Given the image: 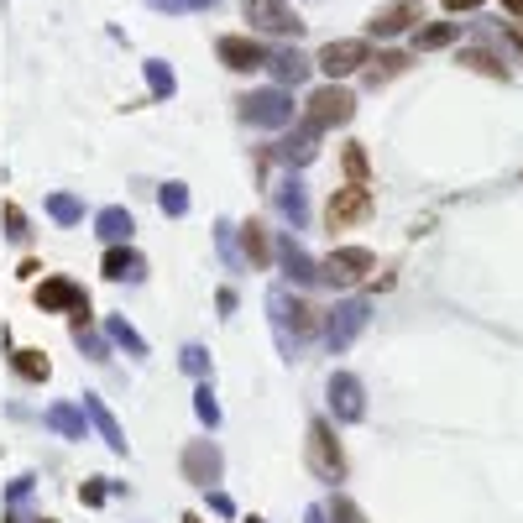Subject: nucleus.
Masks as SVG:
<instances>
[{
	"mask_svg": "<svg viewBox=\"0 0 523 523\" xmlns=\"http://www.w3.org/2000/svg\"><path fill=\"white\" fill-rule=\"evenodd\" d=\"M414 21H424V0H388L377 16H372V37H398L408 32Z\"/></svg>",
	"mask_w": 523,
	"mask_h": 523,
	"instance_id": "1a4fd4ad",
	"label": "nucleus"
},
{
	"mask_svg": "<svg viewBox=\"0 0 523 523\" xmlns=\"http://www.w3.org/2000/svg\"><path fill=\"white\" fill-rule=\"evenodd\" d=\"M456 32H461L456 21H435V27H419V32H414V48H419V53L450 48V42H456Z\"/></svg>",
	"mask_w": 523,
	"mask_h": 523,
	"instance_id": "9b49d317",
	"label": "nucleus"
},
{
	"mask_svg": "<svg viewBox=\"0 0 523 523\" xmlns=\"http://www.w3.org/2000/svg\"><path fill=\"white\" fill-rule=\"evenodd\" d=\"M194 6H215V0H194Z\"/></svg>",
	"mask_w": 523,
	"mask_h": 523,
	"instance_id": "b1692460",
	"label": "nucleus"
},
{
	"mask_svg": "<svg viewBox=\"0 0 523 523\" xmlns=\"http://www.w3.org/2000/svg\"><path fill=\"white\" fill-rule=\"evenodd\" d=\"M403 68H408V53H393V48H382V53H372V58H367V84L377 89V84L398 79Z\"/></svg>",
	"mask_w": 523,
	"mask_h": 523,
	"instance_id": "9d476101",
	"label": "nucleus"
},
{
	"mask_svg": "<svg viewBox=\"0 0 523 523\" xmlns=\"http://www.w3.org/2000/svg\"><path fill=\"white\" fill-rule=\"evenodd\" d=\"M131 267H136V257L121 252V246H110V252H105V278H126Z\"/></svg>",
	"mask_w": 523,
	"mask_h": 523,
	"instance_id": "a211bd4d",
	"label": "nucleus"
},
{
	"mask_svg": "<svg viewBox=\"0 0 523 523\" xmlns=\"http://www.w3.org/2000/svg\"><path fill=\"white\" fill-rule=\"evenodd\" d=\"M241 241H246V257H252L257 267H267V262H272V246H267V225H257V220H252V225H246V236H241Z\"/></svg>",
	"mask_w": 523,
	"mask_h": 523,
	"instance_id": "4468645a",
	"label": "nucleus"
},
{
	"mask_svg": "<svg viewBox=\"0 0 523 523\" xmlns=\"http://www.w3.org/2000/svg\"><path fill=\"white\" fill-rule=\"evenodd\" d=\"M37 309L42 314H79V325H89V304H84V293L74 288V283H68V278H48V283H42L37 288Z\"/></svg>",
	"mask_w": 523,
	"mask_h": 523,
	"instance_id": "6e6552de",
	"label": "nucleus"
},
{
	"mask_svg": "<svg viewBox=\"0 0 523 523\" xmlns=\"http://www.w3.org/2000/svg\"><path fill=\"white\" fill-rule=\"evenodd\" d=\"M304 461H309V471L320 476V482H340V476H346V456H340V445H335V435H330L325 419L309 424V450H304Z\"/></svg>",
	"mask_w": 523,
	"mask_h": 523,
	"instance_id": "f03ea898",
	"label": "nucleus"
},
{
	"mask_svg": "<svg viewBox=\"0 0 523 523\" xmlns=\"http://www.w3.org/2000/svg\"><path fill=\"white\" fill-rule=\"evenodd\" d=\"M367 58H372L367 37H340V42H325L314 63H320L330 79H340V74H356V68H367Z\"/></svg>",
	"mask_w": 523,
	"mask_h": 523,
	"instance_id": "39448f33",
	"label": "nucleus"
},
{
	"mask_svg": "<svg viewBox=\"0 0 523 523\" xmlns=\"http://www.w3.org/2000/svg\"><path fill=\"white\" fill-rule=\"evenodd\" d=\"M461 63H466V68H476V74H487V79H508V63L497 58V53H487V48H466V53H461Z\"/></svg>",
	"mask_w": 523,
	"mask_h": 523,
	"instance_id": "ddd939ff",
	"label": "nucleus"
},
{
	"mask_svg": "<svg viewBox=\"0 0 523 523\" xmlns=\"http://www.w3.org/2000/svg\"><path fill=\"white\" fill-rule=\"evenodd\" d=\"M267 63L278 68V79H288V84H299L309 74V58L304 53H278V58H267Z\"/></svg>",
	"mask_w": 523,
	"mask_h": 523,
	"instance_id": "dca6fc26",
	"label": "nucleus"
},
{
	"mask_svg": "<svg viewBox=\"0 0 523 523\" xmlns=\"http://www.w3.org/2000/svg\"><path fill=\"white\" fill-rule=\"evenodd\" d=\"M184 523H204V518H199V513H189V518H184Z\"/></svg>",
	"mask_w": 523,
	"mask_h": 523,
	"instance_id": "5701e85b",
	"label": "nucleus"
},
{
	"mask_svg": "<svg viewBox=\"0 0 523 523\" xmlns=\"http://www.w3.org/2000/svg\"><path fill=\"white\" fill-rule=\"evenodd\" d=\"M508 42H513V48L523 53V21H513V27H508Z\"/></svg>",
	"mask_w": 523,
	"mask_h": 523,
	"instance_id": "412c9836",
	"label": "nucleus"
},
{
	"mask_svg": "<svg viewBox=\"0 0 523 523\" xmlns=\"http://www.w3.org/2000/svg\"><path fill=\"white\" fill-rule=\"evenodd\" d=\"M330 518H335V523H367V513H361L351 497H335V503H330Z\"/></svg>",
	"mask_w": 523,
	"mask_h": 523,
	"instance_id": "6ab92c4d",
	"label": "nucleus"
},
{
	"mask_svg": "<svg viewBox=\"0 0 523 523\" xmlns=\"http://www.w3.org/2000/svg\"><path fill=\"white\" fill-rule=\"evenodd\" d=\"M440 6H445V11H476L482 0H440Z\"/></svg>",
	"mask_w": 523,
	"mask_h": 523,
	"instance_id": "aec40b11",
	"label": "nucleus"
},
{
	"mask_svg": "<svg viewBox=\"0 0 523 523\" xmlns=\"http://www.w3.org/2000/svg\"><path fill=\"white\" fill-rule=\"evenodd\" d=\"M356 116V100H351V89H340V84H325V89H314L309 105H304V131L309 136H320L330 126H346Z\"/></svg>",
	"mask_w": 523,
	"mask_h": 523,
	"instance_id": "f257e3e1",
	"label": "nucleus"
},
{
	"mask_svg": "<svg viewBox=\"0 0 523 523\" xmlns=\"http://www.w3.org/2000/svg\"><path fill=\"white\" fill-rule=\"evenodd\" d=\"M372 272V252L367 246H335V252L320 262V278L325 283H335V288H351V283H361Z\"/></svg>",
	"mask_w": 523,
	"mask_h": 523,
	"instance_id": "20e7f679",
	"label": "nucleus"
},
{
	"mask_svg": "<svg viewBox=\"0 0 523 523\" xmlns=\"http://www.w3.org/2000/svg\"><path fill=\"white\" fill-rule=\"evenodd\" d=\"M215 53H220L225 68H236V74H257V68H267V48H262L257 37H241V32L220 37V42H215Z\"/></svg>",
	"mask_w": 523,
	"mask_h": 523,
	"instance_id": "0eeeda50",
	"label": "nucleus"
},
{
	"mask_svg": "<svg viewBox=\"0 0 523 523\" xmlns=\"http://www.w3.org/2000/svg\"><path fill=\"white\" fill-rule=\"evenodd\" d=\"M367 215H372V189L367 184L335 189L330 204H325V225H330V231H351V225H361Z\"/></svg>",
	"mask_w": 523,
	"mask_h": 523,
	"instance_id": "7ed1b4c3",
	"label": "nucleus"
},
{
	"mask_svg": "<svg viewBox=\"0 0 523 523\" xmlns=\"http://www.w3.org/2000/svg\"><path fill=\"white\" fill-rule=\"evenodd\" d=\"M503 11H508L513 21H523V0H503Z\"/></svg>",
	"mask_w": 523,
	"mask_h": 523,
	"instance_id": "4be33fe9",
	"label": "nucleus"
},
{
	"mask_svg": "<svg viewBox=\"0 0 523 523\" xmlns=\"http://www.w3.org/2000/svg\"><path fill=\"white\" fill-rule=\"evenodd\" d=\"M246 105V116H257V121H283V95H262V100H241Z\"/></svg>",
	"mask_w": 523,
	"mask_h": 523,
	"instance_id": "f3484780",
	"label": "nucleus"
},
{
	"mask_svg": "<svg viewBox=\"0 0 523 523\" xmlns=\"http://www.w3.org/2000/svg\"><path fill=\"white\" fill-rule=\"evenodd\" d=\"M42 523H48V518H42Z\"/></svg>",
	"mask_w": 523,
	"mask_h": 523,
	"instance_id": "393cba45",
	"label": "nucleus"
},
{
	"mask_svg": "<svg viewBox=\"0 0 523 523\" xmlns=\"http://www.w3.org/2000/svg\"><path fill=\"white\" fill-rule=\"evenodd\" d=\"M11 367L27 377V382H42V377H48V356H42V351H16Z\"/></svg>",
	"mask_w": 523,
	"mask_h": 523,
	"instance_id": "2eb2a0df",
	"label": "nucleus"
},
{
	"mask_svg": "<svg viewBox=\"0 0 523 523\" xmlns=\"http://www.w3.org/2000/svg\"><path fill=\"white\" fill-rule=\"evenodd\" d=\"M340 168H346V184H367V173H372L367 147H361V142H346V147H340Z\"/></svg>",
	"mask_w": 523,
	"mask_h": 523,
	"instance_id": "f8f14e48",
	"label": "nucleus"
},
{
	"mask_svg": "<svg viewBox=\"0 0 523 523\" xmlns=\"http://www.w3.org/2000/svg\"><path fill=\"white\" fill-rule=\"evenodd\" d=\"M241 11H246V21H252L257 32H283V37L293 32V37H299V27H304V21L293 16L288 0H241Z\"/></svg>",
	"mask_w": 523,
	"mask_h": 523,
	"instance_id": "423d86ee",
	"label": "nucleus"
}]
</instances>
